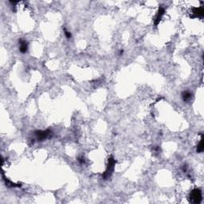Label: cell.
I'll use <instances>...</instances> for the list:
<instances>
[{"instance_id": "obj_6", "label": "cell", "mask_w": 204, "mask_h": 204, "mask_svg": "<svg viewBox=\"0 0 204 204\" xmlns=\"http://www.w3.org/2000/svg\"><path fill=\"white\" fill-rule=\"evenodd\" d=\"M65 36H66V38H71V34H70V31L65 30Z\"/></svg>"}, {"instance_id": "obj_3", "label": "cell", "mask_w": 204, "mask_h": 204, "mask_svg": "<svg viewBox=\"0 0 204 204\" xmlns=\"http://www.w3.org/2000/svg\"><path fill=\"white\" fill-rule=\"evenodd\" d=\"M194 14L198 17H202L203 15V10L202 7H198V8L194 9Z\"/></svg>"}, {"instance_id": "obj_2", "label": "cell", "mask_w": 204, "mask_h": 204, "mask_svg": "<svg viewBox=\"0 0 204 204\" xmlns=\"http://www.w3.org/2000/svg\"><path fill=\"white\" fill-rule=\"evenodd\" d=\"M20 51L22 53H26V50H27V45H26V42L24 40L20 41Z\"/></svg>"}, {"instance_id": "obj_1", "label": "cell", "mask_w": 204, "mask_h": 204, "mask_svg": "<svg viewBox=\"0 0 204 204\" xmlns=\"http://www.w3.org/2000/svg\"><path fill=\"white\" fill-rule=\"evenodd\" d=\"M190 201L193 203H198L202 200V192L199 189L193 190L190 195Z\"/></svg>"}, {"instance_id": "obj_5", "label": "cell", "mask_w": 204, "mask_h": 204, "mask_svg": "<svg viewBox=\"0 0 204 204\" xmlns=\"http://www.w3.org/2000/svg\"><path fill=\"white\" fill-rule=\"evenodd\" d=\"M190 96H191V94L190 93V92H184L183 93V99L184 101H187L190 98Z\"/></svg>"}, {"instance_id": "obj_4", "label": "cell", "mask_w": 204, "mask_h": 204, "mask_svg": "<svg viewBox=\"0 0 204 204\" xmlns=\"http://www.w3.org/2000/svg\"><path fill=\"white\" fill-rule=\"evenodd\" d=\"M203 135L201 136V140H200V143L198 144V148H197V152H202L203 151Z\"/></svg>"}]
</instances>
